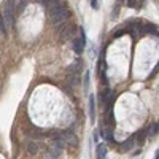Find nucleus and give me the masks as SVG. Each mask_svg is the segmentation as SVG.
Segmentation results:
<instances>
[{
	"label": "nucleus",
	"mask_w": 159,
	"mask_h": 159,
	"mask_svg": "<svg viewBox=\"0 0 159 159\" xmlns=\"http://www.w3.org/2000/svg\"><path fill=\"white\" fill-rule=\"evenodd\" d=\"M70 10H69V7L65 5L64 2H61L57 7H54L52 10H49V19H51V22H54V24H62V22H65L69 18H70Z\"/></svg>",
	"instance_id": "1"
},
{
	"label": "nucleus",
	"mask_w": 159,
	"mask_h": 159,
	"mask_svg": "<svg viewBox=\"0 0 159 159\" xmlns=\"http://www.w3.org/2000/svg\"><path fill=\"white\" fill-rule=\"evenodd\" d=\"M3 21H5V27H10L15 22V2H5L3 8Z\"/></svg>",
	"instance_id": "2"
},
{
	"label": "nucleus",
	"mask_w": 159,
	"mask_h": 159,
	"mask_svg": "<svg viewBox=\"0 0 159 159\" xmlns=\"http://www.w3.org/2000/svg\"><path fill=\"white\" fill-rule=\"evenodd\" d=\"M59 135H61V139L64 140V143L70 145V147H76V145H78L76 135L73 134V132H70V130H64V132H61Z\"/></svg>",
	"instance_id": "3"
},
{
	"label": "nucleus",
	"mask_w": 159,
	"mask_h": 159,
	"mask_svg": "<svg viewBox=\"0 0 159 159\" xmlns=\"http://www.w3.org/2000/svg\"><path fill=\"white\" fill-rule=\"evenodd\" d=\"M84 45H86V42H84V34H83V30H81V37H80V38H73V51L76 52V54H81Z\"/></svg>",
	"instance_id": "4"
},
{
	"label": "nucleus",
	"mask_w": 159,
	"mask_h": 159,
	"mask_svg": "<svg viewBox=\"0 0 159 159\" xmlns=\"http://www.w3.org/2000/svg\"><path fill=\"white\" fill-rule=\"evenodd\" d=\"M75 27H73V24H67V25H64V27L61 29V38L65 40V38H69L72 34H73Z\"/></svg>",
	"instance_id": "5"
},
{
	"label": "nucleus",
	"mask_w": 159,
	"mask_h": 159,
	"mask_svg": "<svg viewBox=\"0 0 159 159\" xmlns=\"http://www.w3.org/2000/svg\"><path fill=\"white\" fill-rule=\"evenodd\" d=\"M89 116H91V123L96 121V100L94 96L89 97Z\"/></svg>",
	"instance_id": "6"
},
{
	"label": "nucleus",
	"mask_w": 159,
	"mask_h": 159,
	"mask_svg": "<svg viewBox=\"0 0 159 159\" xmlns=\"http://www.w3.org/2000/svg\"><path fill=\"white\" fill-rule=\"evenodd\" d=\"M96 157L97 159H107V147L103 143L97 145V150H96Z\"/></svg>",
	"instance_id": "7"
},
{
	"label": "nucleus",
	"mask_w": 159,
	"mask_h": 159,
	"mask_svg": "<svg viewBox=\"0 0 159 159\" xmlns=\"http://www.w3.org/2000/svg\"><path fill=\"white\" fill-rule=\"evenodd\" d=\"M134 140H135V139H134V135H132V137H129L126 142H123L121 150H123V151H129V150L132 148V145H134Z\"/></svg>",
	"instance_id": "8"
},
{
	"label": "nucleus",
	"mask_w": 159,
	"mask_h": 159,
	"mask_svg": "<svg viewBox=\"0 0 159 159\" xmlns=\"http://www.w3.org/2000/svg\"><path fill=\"white\" fill-rule=\"evenodd\" d=\"M100 135H102V137H105V140H108V142H113V130H111L110 127H107V129L100 130Z\"/></svg>",
	"instance_id": "9"
},
{
	"label": "nucleus",
	"mask_w": 159,
	"mask_h": 159,
	"mask_svg": "<svg viewBox=\"0 0 159 159\" xmlns=\"http://www.w3.org/2000/svg\"><path fill=\"white\" fill-rule=\"evenodd\" d=\"M27 151H29L30 154H35V153L38 151V145H37L35 142H29V143H27Z\"/></svg>",
	"instance_id": "10"
},
{
	"label": "nucleus",
	"mask_w": 159,
	"mask_h": 159,
	"mask_svg": "<svg viewBox=\"0 0 159 159\" xmlns=\"http://www.w3.org/2000/svg\"><path fill=\"white\" fill-rule=\"evenodd\" d=\"M145 137H147V130H145V129L139 130V134H135V135H134V139H137V142H143V140H145Z\"/></svg>",
	"instance_id": "11"
},
{
	"label": "nucleus",
	"mask_w": 159,
	"mask_h": 159,
	"mask_svg": "<svg viewBox=\"0 0 159 159\" xmlns=\"http://www.w3.org/2000/svg\"><path fill=\"white\" fill-rule=\"evenodd\" d=\"M88 86H89V72L86 70V75H84V88L88 89Z\"/></svg>",
	"instance_id": "12"
},
{
	"label": "nucleus",
	"mask_w": 159,
	"mask_h": 159,
	"mask_svg": "<svg viewBox=\"0 0 159 159\" xmlns=\"http://www.w3.org/2000/svg\"><path fill=\"white\" fill-rule=\"evenodd\" d=\"M0 32H3V34H5V24H3V18H2V15H0Z\"/></svg>",
	"instance_id": "13"
},
{
	"label": "nucleus",
	"mask_w": 159,
	"mask_h": 159,
	"mask_svg": "<svg viewBox=\"0 0 159 159\" xmlns=\"http://www.w3.org/2000/svg\"><path fill=\"white\" fill-rule=\"evenodd\" d=\"M91 7L94 8V10H97V8H99V2H97V0H92V2H91Z\"/></svg>",
	"instance_id": "14"
},
{
	"label": "nucleus",
	"mask_w": 159,
	"mask_h": 159,
	"mask_svg": "<svg viewBox=\"0 0 159 159\" xmlns=\"http://www.w3.org/2000/svg\"><path fill=\"white\" fill-rule=\"evenodd\" d=\"M94 139H96V142H99V130L94 132Z\"/></svg>",
	"instance_id": "15"
},
{
	"label": "nucleus",
	"mask_w": 159,
	"mask_h": 159,
	"mask_svg": "<svg viewBox=\"0 0 159 159\" xmlns=\"http://www.w3.org/2000/svg\"><path fill=\"white\" fill-rule=\"evenodd\" d=\"M154 159H159V148H157V151H156V154H154Z\"/></svg>",
	"instance_id": "16"
}]
</instances>
